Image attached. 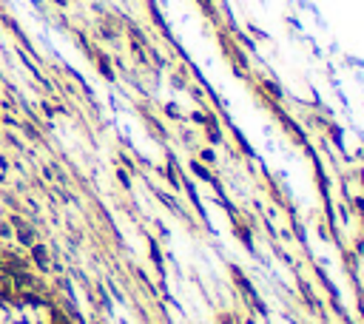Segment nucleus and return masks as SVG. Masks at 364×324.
<instances>
[{
    "label": "nucleus",
    "instance_id": "f257e3e1",
    "mask_svg": "<svg viewBox=\"0 0 364 324\" xmlns=\"http://www.w3.org/2000/svg\"><path fill=\"white\" fill-rule=\"evenodd\" d=\"M26 259H28V264H31V267H37L40 273H48V267H51L48 247H46L43 242H34V244L26 250Z\"/></svg>",
    "mask_w": 364,
    "mask_h": 324
}]
</instances>
